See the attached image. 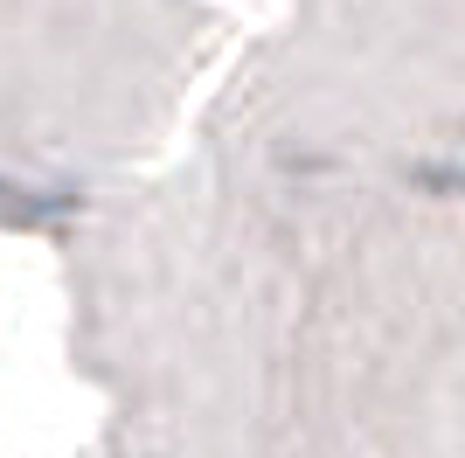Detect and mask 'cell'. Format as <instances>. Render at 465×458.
Segmentation results:
<instances>
[{"instance_id":"obj_1","label":"cell","mask_w":465,"mask_h":458,"mask_svg":"<svg viewBox=\"0 0 465 458\" xmlns=\"http://www.w3.org/2000/svg\"><path fill=\"white\" fill-rule=\"evenodd\" d=\"M285 49L251 76V118L320 139H403L465 167V0H285Z\"/></svg>"}]
</instances>
